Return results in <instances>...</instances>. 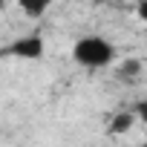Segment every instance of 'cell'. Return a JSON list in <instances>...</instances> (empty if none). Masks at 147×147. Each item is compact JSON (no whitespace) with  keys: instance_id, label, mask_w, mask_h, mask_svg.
Here are the masks:
<instances>
[{"instance_id":"1","label":"cell","mask_w":147,"mask_h":147,"mask_svg":"<svg viewBox=\"0 0 147 147\" xmlns=\"http://www.w3.org/2000/svg\"><path fill=\"white\" fill-rule=\"evenodd\" d=\"M72 61L84 69H110L118 61V49L104 35H81L72 43Z\"/></svg>"},{"instance_id":"2","label":"cell","mask_w":147,"mask_h":147,"mask_svg":"<svg viewBox=\"0 0 147 147\" xmlns=\"http://www.w3.org/2000/svg\"><path fill=\"white\" fill-rule=\"evenodd\" d=\"M43 52H46V46H43L40 35H26L12 43V55H18L23 61H38V58H43Z\"/></svg>"},{"instance_id":"3","label":"cell","mask_w":147,"mask_h":147,"mask_svg":"<svg viewBox=\"0 0 147 147\" xmlns=\"http://www.w3.org/2000/svg\"><path fill=\"white\" fill-rule=\"evenodd\" d=\"M133 127H136V118H133L130 110H118V113H113L110 121H107V133H110V136H127Z\"/></svg>"},{"instance_id":"4","label":"cell","mask_w":147,"mask_h":147,"mask_svg":"<svg viewBox=\"0 0 147 147\" xmlns=\"http://www.w3.org/2000/svg\"><path fill=\"white\" fill-rule=\"evenodd\" d=\"M15 3L20 6V12L26 18H40V15L49 12V6L55 3V0H15Z\"/></svg>"},{"instance_id":"5","label":"cell","mask_w":147,"mask_h":147,"mask_svg":"<svg viewBox=\"0 0 147 147\" xmlns=\"http://www.w3.org/2000/svg\"><path fill=\"white\" fill-rule=\"evenodd\" d=\"M115 72H118L121 78H138V75H141V61H138V58L115 61Z\"/></svg>"},{"instance_id":"6","label":"cell","mask_w":147,"mask_h":147,"mask_svg":"<svg viewBox=\"0 0 147 147\" xmlns=\"http://www.w3.org/2000/svg\"><path fill=\"white\" fill-rule=\"evenodd\" d=\"M130 113H133V118H136V124H144V127H147V98H141V101H136V104L130 107Z\"/></svg>"},{"instance_id":"7","label":"cell","mask_w":147,"mask_h":147,"mask_svg":"<svg viewBox=\"0 0 147 147\" xmlns=\"http://www.w3.org/2000/svg\"><path fill=\"white\" fill-rule=\"evenodd\" d=\"M136 18L147 26V0H136Z\"/></svg>"},{"instance_id":"8","label":"cell","mask_w":147,"mask_h":147,"mask_svg":"<svg viewBox=\"0 0 147 147\" xmlns=\"http://www.w3.org/2000/svg\"><path fill=\"white\" fill-rule=\"evenodd\" d=\"M6 3H9V0H0V9H3V6H6Z\"/></svg>"},{"instance_id":"9","label":"cell","mask_w":147,"mask_h":147,"mask_svg":"<svg viewBox=\"0 0 147 147\" xmlns=\"http://www.w3.org/2000/svg\"><path fill=\"white\" fill-rule=\"evenodd\" d=\"M141 147H147V141H144V144H141Z\"/></svg>"}]
</instances>
